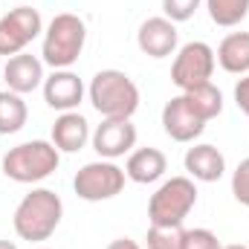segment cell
<instances>
[{
  "label": "cell",
  "instance_id": "obj_1",
  "mask_svg": "<svg viewBox=\"0 0 249 249\" xmlns=\"http://www.w3.org/2000/svg\"><path fill=\"white\" fill-rule=\"evenodd\" d=\"M61 217H64L61 197L53 188H32L18 203L15 217H12V226H15V235L20 241L41 244V241H50L53 238V232L58 229Z\"/></svg>",
  "mask_w": 249,
  "mask_h": 249
},
{
  "label": "cell",
  "instance_id": "obj_2",
  "mask_svg": "<svg viewBox=\"0 0 249 249\" xmlns=\"http://www.w3.org/2000/svg\"><path fill=\"white\" fill-rule=\"evenodd\" d=\"M90 105L102 119H130L139 110V87L122 70H99L87 87Z\"/></svg>",
  "mask_w": 249,
  "mask_h": 249
},
{
  "label": "cell",
  "instance_id": "obj_3",
  "mask_svg": "<svg viewBox=\"0 0 249 249\" xmlns=\"http://www.w3.org/2000/svg\"><path fill=\"white\" fill-rule=\"evenodd\" d=\"M84 44H87V23L72 12H61L44 26L41 61L53 70H70L81 58Z\"/></svg>",
  "mask_w": 249,
  "mask_h": 249
},
{
  "label": "cell",
  "instance_id": "obj_4",
  "mask_svg": "<svg viewBox=\"0 0 249 249\" xmlns=\"http://www.w3.org/2000/svg\"><path fill=\"white\" fill-rule=\"evenodd\" d=\"M58 165H61V151L47 139L20 142V145L9 148L3 157V174L23 186L47 180L50 174L58 171Z\"/></svg>",
  "mask_w": 249,
  "mask_h": 249
},
{
  "label": "cell",
  "instance_id": "obj_5",
  "mask_svg": "<svg viewBox=\"0 0 249 249\" xmlns=\"http://www.w3.org/2000/svg\"><path fill=\"white\" fill-rule=\"evenodd\" d=\"M197 206V183L191 177H171L148 200L151 226H183L191 209Z\"/></svg>",
  "mask_w": 249,
  "mask_h": 249
},
{
  "label": "cell",
  "instance_id": "obj_6",
  "mask_svg": "<svg viewBox=\"0 0 249 249\" xmlns=\"http://www.w3.org/2000/svg\"><path fill=\"white\" fill-rule=\"evenodd\" d=\"M124 180H127L124 168H119L113 160H96V162H87L75 171L72 188L81 200L102 203V200H113L116 194H122Z\"/></svg>",
  "mask_w": 249,
  "mask_h": 249
},
{
  "label": "cell",
  "instance_id": "obj_7",
  "mask_svg": "<svg viewBox=\"0 0 249 249\" xmlns=\"http://www.w3.org/2000/svg\"><path fill=\"white\" fill-rule=\"evenodd\" d=\"M214 50L206 41H188L174 53V64H171V81L180 93H186L191 87L209 84L214 75Z\"/></svg>",
  "mask_w": 249,
  "mask_h": 249
},
{
  "label": "cell",
  "instance_id": "obj_8",
  "mask_svg": "<svg viewBox=\"0 0 249 249\" xmlns=\"http://www.w3.org/2000/svg\"><path fill=\"white\" fill-rule=\"evenodd\" d=\"M41 32H44L41 12L32 6H15L9 15L0 18V55L12 58L23 53Z\"/></svg>",
  "mask_w": 249,
  "mask_h": 249
},
{
  "label": "cell",
  "instance_id": "obj_9",
  "mask_svg": "<svg viewBox=\"0 0 249 249\" xmlns=\"http://www.w3.org/2000/svg\"><path fill=\"white\" fill-rule=\"evenodd\" d=\"M90 142L102 160H119L136 148V124L130 119H102V124H96Z\"/></svg>",
  "mask_w": 249,
  "mask_h": 249
},
{
  "label": "cell",
  "instance_id": "obj_10",
  "mask_svg": "<svg viewBox=\"0 0 249 249\" xmlns=\"http://www.w3.org/2000/svg\"><path fill=\"white\" fill-rule=\"evenodd\" d=\"M177 41H180L177 23H171L165 15L148 18L139 26V32H136V44H139V50L148 58H168V55H174L177 53Z\"/></svg>",
  "mask_w": 249,
  "mask_h": 249
},
{
  "label": "cell",
  "instance_id": "obj_11",
  "mask_svg": "<svg viewBox=\"0 0 249 249\" xmlns=\"http://www.w3.org/2000/svg\"><path fill=\"white\" fill-rule=\"evenodd\" d=\"M3 81H6V90L18 93V96H26V93H35L38 87H44V61L38 55H29V53H18L12 58H6V67L0 70Z\"/></svg>",
  "mask_w": 249,
  "mask_h": 249
},
{
  "label": "cell",
  "instance_id": "obj_12",
  "mask_svg": "<svg viewBox=\"0 0 249 249\" xmlns=\"http://www.w3.org/2000/svg\"><path fill=\"white\" fill-rule=\"evenodd\" d=\"M44 102L58 110H78V105L84 102V81L72 72V70H53V75L44 78Z\"/></svg>",
  "mask_w": 249,
  "mask_h": 249
},
{
  "label": "cell",
  "instance_id": "obj_13",
  "mask_svg": "<svg viewBox=\"0 0 249 249\" xmlns=\"http://www.w3.org/2000/svg\"><path fill=\"white\" fill-rule=\"evenodd\" d=\"M162 130L174 142H194L206 130V122L188 107V102L183 99V93H180L171 102H165V107H162Z\"/></svg>",
  "mask_w": 249,
  "mask_h": 249
},
{
  "label": "cell",
  "instance_id": "obj_14",
  "mask_svg": "<svg viewBox=\"0 0 249 249\" xmlns=\"http://www.w3.org/2000/svg\"><path fill=\"white\" fill-rule=\"evenodd\" d=\"M183 165L194 183H217L226 174V157L220 154V148H214L209 142L191 145L183 157Z\"/></svg>",
  "mask_w": 249,
  "mask_h": 249
},
{
  "label": "cell",
  "instance_id": "obj_15",
  "mask_svg": "<svg viewBox=\"0 0 249 249\" xmlns=\"http://www.w3.org/2000/svg\"><path fill=\"white\" fill-rule=\"evenodd\" d=\"M90 122L78 113V110H67L58 113V119L53 124V145L61 151V154H78L87 142H90Z\"/></svg>",
  "mask_w": 249,
  "mask_h": 249
},
{
  "label": "cell",
  "instance_id": "obj_16",
  "mask_svg": "<svg viewBox=\"0 0 249 249\" xmlns=\"http://www.w3.org/2000/svg\"><path fill=\"white\" fill-rule=\"evenodd\" d=\"M168 171V160L160 148H136L127 154V162H124V177L139 183V186H148V183H157L162 180Z\"/></svg>",
  "mask_w": 249,
  "mask_h": 249
},
{
  "label": "cell",
  "instance_id": "obj_17",
  "mask_svg": "<svg viewBox=\"0 0 249 249\" xmlns=\"http://www.w3.org/2000/svg\"><path fill=\"white\" fill-rule=\"evenodd\" d=\"M217 64L232 72V75H247L249 72V32H229L217 50H214Z\"/></svg>",
  "mask_w": 249,
  "mask_h": 249
},
{
  "label": "cell",
  "instance_id": "obj_18",
  "mask_svg": "<svg viewBox=\"0 0 249 249\" xmlns=\"http://www.w3.org/2000/svg\"><path fill=\"white\" fill-rule=\"evenodd\" d=\"M183 99L188 102V107L209 124L212 119H217L223 113V93L209 81V84H200V87H191L183 93Z\"/></svg>",
  "mask_w": 249,
  "mask_h": 249
},
{
  "label": "cell",
  "instance_id": "obj_19",
  "mask_svg": "<svg viewBox=\"0 0 249 249\" xmlns=\"http://www.w3.org/2000/svg\"><path fill=\"white\" fill-rule=\"evenodd\" d=\"M26 119H29V107H26L23 96H18L12 90H0V136H12V133L23 130Z\"/></svg>",
  "mask_w": 249,
  "mask_h": 249
},
{
  "label": "cell",
  "instance_id": "obj_20",
  "mask_svg": "<svg viewBox=\"0 0 249 249\" xmlns=\"http://www.w3.org/2000/svg\"><path fill=\"white\" fill-rule=\"evenodd\" d=\"M203 3H206V9H209L212 23H217V26H223V29L238 26V23L249 15V0H203Z\"/></svg>",
  "mask_w": 249,
  "mask_h": 249
},
{
  "label": "cell",
  "instance_id": "obj_21",
  "mask_svg": "<svg viewBox=\"0 0 249 249\" xmlns=\"http://www.w3.org/2000/svg\"><path fill=\"white\" fill-rule=\"evenodd\" d=\"M186 229L183 226H151L145 235L148 249H183Z\"/></svg>",
  "mask_w": 249,
  "mask_h": 249
},
{
  "label": "cell",
  "instance_id": "obj_22",
  "mask_svg": "<svg viewBox=\"0 0 249 249\" xmlns=\"http://www.w3.org/2000/svg\"><path fill=\"white\" fill-rule=\"evenodd\" d=\"M203 0H162V15L171 23H186L194 18V12L200 9Z\"/></svg>",
  "mask_w": 249,
  "mask_h": 249
},
{
  "label": "cell",
  "instance_id": "obj_23",
  "mask_svg": "<svg viewBox=\"0 0 249 249\" xmlns=\"http://www.w3.org/2000/svg\"><path fill=\"white\" fill-rule=\"evenodd\" d=\"M232 194L241 206L249 209V157L238 162V168L232 171Z\"/></svg>",
  "mask_w": 249,
  "mask_h": 249
},
{
  "label": "cell",
  "instance_id": "obj_24",
  "mask_svg": "<svg viewBox=\"0 0 249 249\" xmlns=\"http://www.w3.org/2000/svg\"><path fill=\"white\" fill-rule=\"evenodd\" d=\"M183 249H220V241L212 229H186L183 238Z\"/></svg>",
  "mask_w": 249,
  "mask_h": 249
},
{
  "label": "cell",
  "instance_id": "obj_25",
  "mask_svg": "<svg viewBox=\"0 0 249 249\" xmlns=\"http://www.w3.org/2000/svg\"><path fill=\"white\" fill-rule=\"evenodd\" d=\"M235 105H238V110L249 119V72L241 75L238 84H235Z\"/></svg>",
  "mask_w": 249,
  "mask_h": 249
},
{
  "label": "cell",
  "instance_id": "obj_26",
  "mask_svg": "<svg viewBox=\"0 0 249 249\" xmlns=\"http://www.w3.org/2000/svg\"><path fill=\"white\" fill-rule=\"evenodd\" d=\"M107 249H142L133 238H116V241H110L107 244Z\"/></svg>",
  "mask_w": 249,
  "mask_h": 249
},
{
  "label": "cell",
  "instance_id": "obj_27",
  "mask_svg": "<svg viewBox=\"0 0 249 249\" xmlns=\"http://www.w3.org/2000/svg\"><path fill=\"white\" fill-rule=\"evenodd\" d=\"M0 249H18V244H12V241H0Z\"/></svg>",
  "mask_w": 249,
  "mask_h": 249
},
{
  "label": "cell",
  "instance_id": "obj_28",
  "mask_svg": "<svg viewBox=\"0 0 249 249\" xmlns=\"http://www.w3.org/2000/svg\"><path fill=\"white\" fill-rule=\"evenodd\" d=\"M220 249H249V247H244V244H229V247H220Z\"/></svg>",
  "mask_w": 249,
  "mask_h": 249
},
{
  "label": "cell",
  "instance_id": "obj_29",
  "mask_svg": "<svg viewBox=\"0 0 249 249\" xmlns=\"http://www.w3.org/2000/svg\"><path fill=\"white\" fill-rule=\"evenodd\" d=\"M35 249H47V247H35Z\"/></svg>",
  "mask_w": 249,
  "mask_h": 249
}]
</instances>
